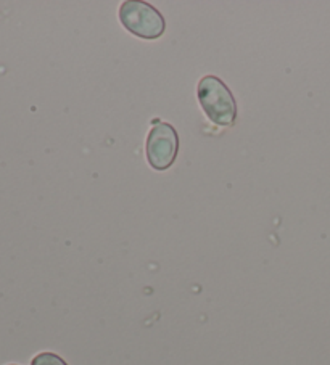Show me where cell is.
<instances>
[{"label":"cell","instance_id":"1","mask_svg":"<svg viewBox=\"0 0 330 365\" xmlns=\"http://www.w3.org/2000/svg\"><path fill=\"white\" fill-rule=\"evenodd\" d=\"M196 98L206 118L216 125H234L237 119V102L223 81L208 74L199 81Z\"/></svg>","mask_w":330,"mask_h":365},{"label":"cell","instance_id":"2","mask_svg":"<svg viewBox=\"0 0 330 365\" xmlns=\"http://www.w3.org/2000/svg\"><path fill=\"white\" fill-rule=\"evenodd\" d=\"M118 16L124 29L141 39H160L166 31V21L161 11L147 2L126 0L119 7Z\"/></svg>","mask_w":330,"mask_h":365},{"label":"cell","instance_id":"3","mask_svg":"<svg viewBox=\"0 0 330 365\" xmlns=\"http://www.w3.org/2000/svg\"><path fill=\"white\" fill-rule=\"evenodd\" d=\"M179 153V135L173 124L160 121L150 129L145 143L149 165L155 171H166L174 165Z\"/></svg>","mask_w":330,"mask_h":365},{"label":"cell","instance_id":"4","mask_svg":"<svg viewBox=\"0 0 330 365\" xmlns=\"http://www.w3.org/2000/svg\"><path fill=\"white\" fill-rule=\"evenodd\" d=\"M31 365H68V364L66 361H63L59 354H55V352H41V354L33 357Z\"/></svg>","mask_w":330,"mask_h":365},{"label":"cell","instance_id":"5","mask_svg":"<svg viewBox=\"0 0 330 365\" xmlns=\"http://www.w3.org/2000/svg\"><path fill=\"white\" fill-rule=\"evenodd\" d=\"M9 365H18V364H9Z\"/></svg>","mask_w":330,"mask_h":365}]
</instances>
